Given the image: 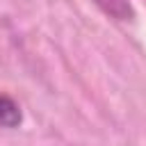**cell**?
<instances>
[{
  "mask_svg": "<svg viewBox=\"0 0 146 146\" xmlns=\"http://www.w3.org/2000/svg\"><path fill=\"white\" fill-rule=\"evenodd\" d=\"M96 5L107 11L110 16L119 18V21H128L132 18V9H130V2L128 0H96Z\"/></svg>",
  "mask_w": 146,
  "mask_h": 146,
  "instance_id": "2",
  "label": "cell"
},
{
  "mask_svg": "<svg viewBox=\"0 0 146 146\" xmlns=\"http://www.w3.org/2000/svg\"><path fill=\"white\" fill-rule=\"evenodd\" d=\"M21 121H23L21 107L9 96H0V128H18Z\"/></svg>",
  "mask_w": 146,
  "mask_h": 146,
  "instance_id": "1",
  "label": "cell"
}]
</instances>
